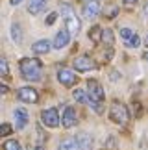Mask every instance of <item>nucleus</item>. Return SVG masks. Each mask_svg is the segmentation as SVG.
<instances>
[{
    "mask_svg": "<svg viewBox=\"0 0 148 150\" xmlns=\"http://www.w3.org/2000/svg\"><path fill=\"white\" fill-rule=\"evenodd\" d=\"M72 96H74V100H78L80 104H89V102H91V98L85 95V91H82V89H76V91L72 93Z\"/></svg>",
    "mask_w": 148,
    "mask_h": 150,
    "instance_id": "obj_17",
    "label": "nucleus"
},
{
    "mask_svg": "<svg viewBox=\"0 0 148 150\" xmlns=\"http://www.w3.org/2000/svg\"><path fill=\"white\" fill-rule=\"evenodd\" d=\"M70 11H72V8H70L69 4H61V13H63V15H67V17H70V15H72Z\"/></svg>",
    "mask_w": 148,
    "mask_h": 150,
    "instance_id": "obj_25",
    "label": "nucleus"
},
{
    "mask_svg": "<svg viewBox=\"0 0 148 150\" xmlns=\"http://www.w3.org/2000/svg\"><path fill=\"white\" fill-rule=\"evenodd\" d=\"M69 37H70V33L67 32V30H63V32H58V35H56V39H54V48H63V47H67L69 45Z\"/></svg>",
    "mask_w": 148,
    "mask_h": 150,
    "instance_id": "obj_13",
    "label": "nucleus"
},
{
    "mask_svg": "<svg viewBox=\"0 0 148 150\" xmlns=\"http://www.w3.org/2000/svg\"><path fill=\"white\" fill-rule=\"evenodd\" d=\"M102 41L107 45H113V32L111 30H104L102 32Z\"/></svg>",
    "mask_w": 148,
    "mask_h": 150,
    "instance_id": "obj_22",
    "label": "nucleus"
},
{
    "mask_svg": "<svg viewBox=\"0 0 148 150\" xmlns=\"http://www.w3.org/2000/svg\"><path fill=\"white\" fill-rule=\"evenodd\" d=\"M9 134H11V126H9L8 122H4V124H2V128H0V135L6 137V135H9Z\"/></svg>",
    "mask_w": 148,
    "mask_h": 150,
    "instance_id": "obj_24",
    "label": "nucleus"
},
{
    "mask_svg": "<svg viewBox=\"0 0 148 150\" xmlns=\"http://www.w3.org/2000/svg\"><path fill=\"white\" fill-rule=\"evenodd\" d=\"M30 150H44V148H41V146H33V148H30Z\"/></svg>",
    "mask_w": 148,
    "mask_h": 150,
    "instance_id": "obj_29",
    "label": "nucleus"
},
{
    "mask_svg": "<svg viewBox=\"0 0 148 150\" xmlns=\"http://www.w3.org/2000/svg\"><path fill=\"white\" fill-rule=\"evenodd\" d=\"M132 35H133V32L128 30V28H122V30H121V37L124 39V41H130V39H132Z\"/></svg>",
    "mask_w": 148,
    "mask_h": 150,
    "instance_id": "obj_23",
    "label": "nucleus"
},
{
    "mask_svg": "<svg viewBox=\"0 0 148 150\" xmlns=\"http://www.w3.org/2000/svg\"><path fill=\"white\" fill-rule=\"evenodd\" d=\"M139 45H141V39H139L137 33H133L132 39H130V41H126V47H130V48H137Z\"/></svg>",
    "mask_w": 148,
    "mask_h": 150,
    "instance_id": "obj_21",
    "label": "nucleus"
},
{
    "mask_svg": "<svg viewBox=\"0 0 148 150\" xmlns=\"http://www.w3.org/2000/svg\"><path fill=\"white\" fill-rule=\"evenodd\" d=\"M102 32H104V30H102V28H98V26H94L93 30L89 32V37L93 39L94 43H98V41H100V35H102Z\"/></svg>",
    "mask_w": 148,
    "mask_h": 150,
    "instance_id": "obj_20",
    "label": "nucleus"
},
{
    "mask_svg": "<svg viewBox=\"0 0 148 150\" xmlns=\"http://www.w3.org/2000/svg\"><path fill=\"white\" fill-rule=\"evenodd\" d=\"M65 24H67V32H69L70 35H78L80 30H82V22H80V19H78V17H74V15L67 17Z\"/></svg>",
    "mask_w": 148,
    "mask_h": 150,
    "instance_id": "obj_11",
    "label": "nucleus"
},
{
    "mask_svg": "<svg viewBox=\"0 0 148 150\" xmlns=\"http://www.w3.org/2000/svg\"><path fill=\"white\" fill-rule=\"evenodd\" d=\"M109 117H111L113 122H117V124H128V120H130V113H128V109H126V106H124L122 102L115 100V102L111 104Z\"/></svg>",
    "mask_w": 148,
    "mask_h": 150,
    "instance_id": "obj_3",
    "label": "nucleus"
},
{
    "mask_svg": "<svg viewBox=\"0 0 148 150\" xmlns=\"http://www.w3.org/2000/svg\"><path fill=\"white\" fill-rule=\"evenodd\" d=\"M124 2H135V0H124Z\"/></svg>",
    "mask_w": 148,
    "mask_h": 150,
    "instance_id": "obj_31",
    "label": "nucleus"
},
{
    "mask_svg": "<svg viewBox=\"0 0 148 150\" xmlns=\"http://www.w3.org/2000/svg\"><path fill=\"white\" fill-rule=\"evenodd\" d=\"M0 72H2L4 76L9 72V71H8V61H6V59H2V61H0Z\"/></svg>",
    "mask_w": 148,
    "mask_h": 150,
    "instance_id": "obj_26",
    "label": "nucleus"
},
{
    "mask_svg": "<svg viewBox=\"0 0 148 150\" xmlns=\"http://www.w3.org/2000/svg\"><path fill=\"white\" fill-rule=\"evenodd\" d=\"M48 0H30V4H28V11H30L32 15H37L41 13V11L47 8Z\"/></svg>",
    "mask_w": 148,
    "mask_h": 150,
    "instance_id": "obj_14",
    "label": "nucleus"
},
{
    "mask_svg": "<svg viewBox=\"0 0 148 150\" xmlns=\"http://www.w3.org/2000/svg\"><path fill=\"white\" fill-rule=\"evenodd\" d=\"M56 17H58V13H50V17H48V19H47V24H48V26H50V24H54Z\"/></svg>",
    "mask_w": 148,
    "mask_h": 150,
    "instance_id": "obj_27",
    "label": "nucleus"
},
{
    "mask_svg": "<svg viewBox=\"0 0 148 150\" xmlns=\"http://www.w3.org/2000/svg\"><path fill=\"white\" fill-rule=\"evenodd\" d=\"M76 143H78L80 150H91V146H93V139H91V135L85 134V132L76 135Z\"/></svg>",
    "mask_w": 148,
    "mask_h": 150,
    "instance_id": "obj_12",
    "label": "nucleus"
},
{
    "mask_svg": "<svg viewBox=\"0 0 148 150\" xmlns=\"http://www.w3.org/2000/svg\"><path fill=\"white\" fill-rule=\"evenodd\" d=\"M74 67H76V71L80 72H87V71H93L94 69V61L91 59L89 56H80L74 59Z\"/></svg>",
    "mask_w": 148,
    "mask_h": 150,
    "instance_id": "obj_8",
    "label": "nucleus"
},
{
    "mask_svg": "<svg viewBox=\"0 0 148 150\" xmlns=\"http://www.w3.org/2000/svg\"><path fill=\"white\" fill-rule=\"evenodd\" d=\"M22 2V0H11V4H13V6H19Z\"/></svg>",
    "mask_w": 148,
    "mask_h": 150,
    "instance_id": "obj_28",
    "label": "nucleus"
},
{
    "mask_svg": "<svg viewBox=\"0 0 148 150\" xmlns=\"http://www.w3.org/2000/svg\"><path fill=\"white\" fill-rule=\"evenodd\" d=\"M4 150H22V146L17 139H8L4 143Z\"/></svg>",
    "mask_w": 148,
    "mask_h": 150,
    "instance_id": "obj_19",
    "label": "nucleus"
},
{
    "mask_svg": "<svg viewBox=\"0 0 148 150\" xmlns=\"http://www.w3.org/2000/svg\"><path fill=\"white\" fill-rule=\"evenodd\" d=\"M11 37H13L15 43H20L22 41V32H20V26L19 24H13V26H11Z\"/></svg>",
    "mask_w": 148,
    "mask_h": 150,
    "instance_id": "obj_18",
    "label": "nucleus"
},
{
    "mask_svg": "<svg viewBox=\"0 0 148 150\" xmlns=\"http://www.w3.org/2000/svg\"><path fill=\"white\" fill-rule=\"evenodd\" d=\"M144 59H146V61H148V52H146V54H144Z\"/></svg>",
    "mask_w": 148,
    "mask_h": 150,
    "instance_id": "obj_30",
    "label": "nucleus"
},
{
    "mask_svg": "<svg viewBox=\"0 0 148 150\" xmlns=\"http://www.w3.org/2000/svg\"><path fill=\"white\" fill-rule=\"evenodd\" d=\"M82 11H83L85 19H94L100 13V0H85Z\"/></svg>",
    "mask_w": 148,
    "mask_h": 150,
    "instance_id": "obj_5",
    "label": "nucleus"
},
{
    "mask_svg": "<svg viewBox=\"0 0 148 150\" xmlns=\"http://www.w3.org/2000/svg\"><path fill=\"white\" fill-rule=\"evenodd\" d=\"M17 98L26 102V104H35L37 102V91L32 89V87H20L19 91H17Z\"/></svg>",
    "mask_w": 148,
    "mask_h": 150,
    "instance_id": "obj_6",
    "label": "nucleus"
},
{
    "mask_svg": "<svg viewBox=\"0 0 148 150\" xmlns=\"http://www.w3.org/2000/svg\"><path fill=\"white\" fill-rule=\"evenodd\" d=\"M78 143H76V137H67V139L61 141V145L58 150H78Z\"/></svg>",
    "mask_w": 148,
    "mask_h": 150,
    "instance_id": "obj_15",
    "label": "nucleus"
},
{
    "mask_svg": "<svg viewBox=\"0 0 148 150\" xmlns=\"http://www.w3.org/2000/svg\"><path fill=\"white\" fill-rule=\"evenodd\" d=\"M13 117H15V122H17V128L19 130H24L26 124H28V111L24 108H17L13 111Z\"/></svg>",
    "mask_w": 148,
    "mask_h": 150,
    "instance_id": "obj_10",
    "label": "nucleus"
},
{
    "mask_svg": "<svg viewBox=\"0 0 148 150\" xmlns=\"http://www.w3.org/2000/svg\"><path fill=\"white\" fill-rule=\"evenodd\" d=\"M20 74L28 82H39L41 80V61L35 57H24L20 59Z\"/></svg>",
    "mask_w": 148,
    "mask_h": 150,
    "instance_id": "obj_1",
    "label": "nucleus"
},
{
    "mask_svg": "<svg viewBox=\"0 0 148 150\" xmlns=\"http://www.w3.org/2000/svg\"><path fill=\"white\" fill-rule=\"evenodd\" d=\"M61 124L65 126V128H72L74 124H76V109L74 108H65L63 111V117H61Z\"/></svg>",
    "mask_w": 148,
    "mask_h": 150,
    "instance_id": "obj_9",
    "label": "nucleus"
},
{
    "mask_svg": "<svg viewBox=\"0 0 148 150\" xmlns=\"http://www.w3.org/2000/svg\"><path fill=\"white\" fill-rule=\"evenodd\" d=\"M58 80L65 85V87H72V85L78 82L76 74H74L70 69H59L58 71Z\"/></svg>",
    "mask_w": 148,
    "mask_h": 150,
    "instance_id": "obj_7",
    "label": "nucleus"
},
{
    "mask_svg": "<svg viewBox=\"0 0 148 150\" xmlns=\"http://www.w3.org/2000/svg\"><path fill=\"white\" fill-rule=\"evenodd\" d=\"M32 50L35 52V54H47V52L50 50V43L47 41V39H43V41H37V43H33Z\"/></svg>",
    "mask_w": 148,
    "mask_h": 150,
    "instance_id": "obj_16",
    "label": "nucleus"
},
{
    "mask_svg": "<svg viewBox=\"0 0 148 150\" xmlns=\"http://www.w3.org/2000/svg\"><path fill=\"white\" fill-rule=\"evenodd\" d=\"M41 120L44 126H48V128H56V126H59V115H58V109L56 108H50V109H44L41 113Z\"/></svg>",
    "mask_w": 148,
    "mask_h": 150,
    "instance_id": "obj_4",
    "label": "nucleus"
},
{
    "mask_svg": "<svg viewBox=\"0 0 148 150\" xmlns=\"http://www.w3.org/2000/svg\"><path fill=\"white\" fill-rule=\"evenodd\" d=\"M87 93H89V98H91V104L94 106V111L96 113H102V100H104V89L102 85L96 82V80H89L87 82Z\"/></svg>",
    "mask_w": 148,
    "mask_h": 150,
    "instance_id": "obj_2",
    "label": "nucleus"
},
{
    "mask_svg": "<svg viewBox=\"0 0 148 150\" xmlns=\"http://www.w3.org/2000/svg\"><path fill=\"white\" fill-rule=\"evenodd\" d=\"M146 45H148V35H146Z\"/></svg>",
    "mask_w": 148,
    "mask_h": 150,
    "instance_id": "obj_32",
    "label": "nucleus"
}]
</instances>
